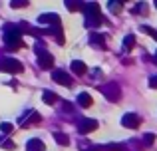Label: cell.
I'll use <instances>...</instances> for the list:
<instances>
[{
    "label": "cell",
    "mask_w": 157,
    "mask_h": 151,
    "mask_svg": "<svg viewBox=\"0 0 157 151\" xmlns=\"http://www.w3.org/2000/svg\"><path fill=\"white\" fill-rule=\"evenodd\" d=\"M66 8L70 12H82L84 10V2L82 0H66Z\"/></svg>",
    "instance_id": "8fae6325"
},
{
    "label": "cell",
    "mask_w": 157,
    "mask_h": 151,
    "mask_svg": "<svg viewBox=\"0 0 157 151\" xmlns=\"http://www.w3.org/2000/svg\"><path fill=\"white\" fill-rule=\"evenodd\" d=\"M101 93L107 97L109 101H119V97H121V89H119L117 84H107L101 88Z\"/></svg>",
    "instance_id": "277c9868"
},
{
    "label": "cell",
    "mask_w": 157,
    "mask_h": 151,
    "mask_svg": "<svg viewBox=\"0 0 157 151\" xmlns=\"http://www.w3.org/2000/svg\"><path fill=\"white\" fill-rule=\"evenodd\" d=\"M38 22L40 24H48V26H58V24H62V20H60V16H58V14L48 12V14H40L38 16Z\"/></svg>",
    "instance_id": "ba28073f"
},
{
    "label": "cell",
    "mask_w": 157,
    "mask_h": 151,
    "mask_svg": "<svg viewBox=\"0 0 157 151\" xmlns=\"http://www.w3.org/2000/svg\"><path fill=\"white\" fill-rule=\"evenodd\" d=\"M42 100H44V104H48V105H54V104L58 101V96H56L54 92H48V89H46V92L42 93Z\"/></svg>",
    "instance_id": "4fadbf2b"
},
{
    "label": "cell",
    "mask_w": 157,
    "mask_h": 151,
    "mask_svg": "<svg viewBox=\"0 0 157 151\" xmlns=\"http://www.w3.org/2000/svg\"><path fill=\"white\" fill-rule=\"evenodd\" d=\"M4 44L10 50H16V48L22 46V34H20L18 26H6L4 28Z\"/></svg>",
    "instance_id": "7a4b0ae2"
},
{
    "label": "cell",
    "mask_w": 157,
    "mask_h": 151,
    "mask_svg": "<svg viewBox=\"0 0 157 151\" xmlns=\"http://www.w3.org/2000/svg\"><path fill=\"white\" fill-rule=\"evenodd\" d=\"M78 104H80L82 108H90V105L94 104V100H92V96H90L88 92H82L80 96H78Z\"/></svg>",
    "instance_id": "7c38bea8"
},
{
    "label": "cell",
    "mask_w": 157,
    "mask_h": 151,
    "mask_svg": "<svg viewBox=\"0 0 157 151\" xmlns=\"http://www.w3.org/2000/svg\"><path fill=\"white\" fill-rule=\"evenodd\" d=\"M62 104H64V109H68V111H70V109H72V105H70L68 101H62Z\"/></svg>",
    "instance_id": "4316f807"
},
{
    "label": "cell",
    "mask_w": 157,
    "mask_h": 151,
    "mask_svg": "<svg viewBox=\"0 0 157 151\" xmlns=\"http://www.w3.org/2000/svg\"><path fill=\"white\" fill-rule=\"evenodd\" d=\"M145 2H141V4H137V6L133 8V14H139V12H143V14H145Z\"/></svg>",
    "instance_id": "603a6c76"
},
{
    "label": "cell",
    "mask_w": 157,
    "mask_h": 151,
    "mask_svg": "<svg viewBox=\"0 0 157 151\" xmlns=\"http://www.w3.org/2000/svg\"><path fill=\"white\" fill-rule=\"evenodd\" d=\"M38 54H40L38 56V66L44 68V70H50V68L54 66V56L48 54V52H42V50H40Z\"/></svg>",
    "instance_id": "52a82bcc"
},
{
    "label": "cell",
    "mask_w": 157,
    "mask_h": 151,
    "mask_svg": "<svg viewBox=\"0 0 157 151\" xmlns=\"http://www.w3.org/2000/svg\"><path fill=\"white\" fill-rule=\"evenodd\" d=\"M0 131L2 133H12L14 131V125L8 123V121H4V123H0Z\"/></svg>",
    "instance_id": "ac0fdd59"
},
{
    "label": "cell",
    "mask_w": 157,
    "mask_h": 151,
    "mask_svg": "<svg viewBox=\"0 0 157 151\" xmlns=\"http://www.w3.org/2000/svg\"><path fill=\"white\" fill-rule=\"evenodd\" d=\"M153 4H155V8H157V0H155V2H153Z\"/></svg>",
    "instance_id": "f1b7e54d"
},
{
    "label": "cell",
    "mask_w": 157,
    "mask_h": 151,
    "mask_svg": "<svg viewBox=\"0 0 157 151\" xmlns=\"http://www.w3.org/2000/svg\"><path fill=\"white\" fill-rule=\"evenodd\" d=\"M119 6H121V0H111V2H109V10L113 12V14L119 12Z\"/></svg>",
    "instance_id": "ffe728a7"
},
{
    "label": "cell",
    "mask_w": 157,
    "mask_h": 151,
    "mask_svg": "<svg viewBox=\"0 0 157 151\" xmlns=\"http://www.w3.org/2000/svg\"><path fill=\"white\" fill-rule=\"evenodd\" d=\"M153 141H155V135H153V133H145V137H143V143H145V145H151Z\"/></svg>",
    "instance_id": "7402d4cb"
},
{
    "label": "cell",
    "mask_w": 157,
    "mask_h": 151,
    "mask_svg": "<svg viewBox=\"0 0 157 151\" xmlns=\"http://www.w3.org/2000/svg\"><path fill=\"white\" fill-rule=\"evenodd\" d=\"M139 123H141V119H139L137 113H125V115L121 117V125L127 129H135L139 127Z\"/></svg>",
    "instance_id": "8992f818"
},
{
    "label": "cell",
    "mask_w": 157,
    "mask_h": 151,
    "mask_svg": "<svg viewBox=\"0 0 157 151\" xmlns=\"http://www.w3.org/2000/svg\"><path fill=\"white\" fill-rule=\"evenodd\" d=\"M78 129H80V133H90V131H94V129H98V121H96V119H90V117H86V119L80 121Z\"/></svg>",
    "instance_id": "9c48e42d"
},
{
    "label": "cell",
    "mask_w": 157,
    "mask_h": 151,
    "mask_svg": "<svg viewBox=\"0 0 157 151\" xmlns=\"http://www.w3.org/2000/svg\"><path fill=\"white\" fill-rule=\"evenodd\" d=\"M84 12H86V26L88 28H98L104 18L100 14V4L98 2H90V4H84Z\"/></svg>",
    "instance_id": "6da1fadb"
},
{
    "label": "cell",
    "mask_w": 157,
    "mask_h": 151,
    "mask_svg": "<svg viewBox=\"0 0 157 151\" xmlns=\"http://www.w3.org/2000/svg\"><path fill=\"white\" fill-rule=\"evenodd\" d=\"M10 6L12 8H26L28 0H10Z\"/></svg>",
    "instance_id": "d6986e66"
},
{
    "label": "cell",
    "mask_w": 157,
    "mask_h": 151,
    "mask_svg": "<svg viewBox=\"0 0 157 151\" xmlns=\"http://www.w3.org/2000/svg\"><path fill=\"white\" fill-rule=\"evenodd\" d=\"M54 139H56V143H60V145H68L70 143L68 135H66V133H60V131L54 133Z\"/></svg>",
    "instance_id": "2e32d148"
},
{
    "label": "cell",
    "mask_w": 157,
    "mask_h": 151,
    "mask_svg": "<svg viewBox=\"0 0 157 151\" xmlns=\"http://www.w3.org/2000/svg\"><path fill=\"white\" fill-rule=\"evenodd\" d=\"M104 40H105V36H104V34H92L90 42H92L94 46H98V48H104Z\"/></svg>",
    "instance_id": "9a60e30c"
},
{
    "label": "cell",
    "mask_w": 157,
    "mask_h": 151,
    "mask_svg": "<svg viewBox=\"0 0 157 151\" xmlns=\"http://www.w3.org/2000/svg\"><path fill=\"white\" fill-rule=\"evenodd\" d=\"M2 147H6V149H14L16 145H14V141H10V139H4V141H2Z\"/></svg>",
    "instance_id": "d4e9b609"
},
{
    "label": "cell",
    "mask_w": 157,
    "mask_h": 151,
    "mask_svg": "<svg viewBox=\"0 0 157 151\" xmlns=\"http://www.w3.org/2000/svg\"><path fill=\"white\" fill-rule=\"evenodd\" d=\"M24 66L14 58H2L0 60V72H8V74H20Z\"/></svg>",
    "instance_id": "3957f363"
},
{
    "label": "cell",
    "mask_w": 157,
    "mask_h": 151,
    "mask_svg": "<svg viewBox=\"0 0 157 151\" xmlns=\"http://www.w3.org/2000/svg\"><path fill=\"white\" fill-rule=\"evenodd\" d=\"M70 68H72V72H76V76H84L86 72H88V66H86L82 60H74V62L70 64Z\"/></svg>",
    "instance_id": "30bf717a"
},
{
    "label": "cell",
    "mask_w": 157,
    "mask_h": 151,
    "mask_svg": "<svg viewBox=\"0 0 157 151\" xmlns=\"http://www.w3.org/2000/svg\"><path fill=\"white\" fill-rule=\"evenodd\" d=\"M84 151H98V149H84Z\"/></svg>",
    "instance_id": "83f0119b"
},
{
    "label": "cell",
    "mask_w": 157,
    "mask_h": 151,
    "mask_svg": "<svg viewBox=\"0 0 157 151\" xmlns=\"http://www.w3.org/2000/svg\"><path fill=\"white\" fill-rule=\"evenodd\" d=\"M155 62H157V54H155Z\"/></svg>",
    "instance_id": "f546056e"
},
{
    "label": "cell",
    "mask_w": 157,
    "mask_h": 151,
    "mask_svg": "<svg viewBox=\"0 0 157 151\" xmlns=\"http://www.w3.org/2000/svg\"><path fill=\"white\" fill-rule=\"evenodd\" d=\"M135 46V38L133 36H125V38H123V48H125V50H131V48Z\"/></svg>",
    "instance_id": "e0dca14e"
},
{
    "label": "cell",
    "mask_w": 157,
    "mask_h": 151,
    "mask_svg": "<svg viewBox=\"0 0 157 151\" xmlns=\"http://www.w3.org/2000/svg\"><path fill=\"white\" fill-rule=\"evenodd\" d=\"M28 151H44V143L40 139H30L28 141Z\"/></svg>",
    "instance_id": "5bb4252c"
},
{
    "label": "cell",
    "mask_w": 157,
    "mask_h": 151,
    "mask_svg": "<svg viewBox=\"0 0 157 151\" xmlns=\"http://www.w3.org/2000/svg\"><path fill=\"white\" fill-rule=\"evenodd\" d=\"M149 85H151V88H155V89H157V76H153V77L149 80Z\"/></svg>",
    "instance_id": "484cf974"
},
{
    "label": "cell",
    "mask_w": 157,
    "mask_h": 151,
    "mask_svg": "<svg viewBox=\"0 0 157 151\" xmlns=\"http://www.w3.org/2000/svg\"><path fill=\"white\" fill-rule=\"evenodd\" d=\"M52 80L56 81V84H62V85H66V88H70V85L74 84L72 76H70L68 72H64V70H54V72H52Z\"/></svg>",
    "instance_id": "5b68a950"
},
{
    "label": "cell",
    "mask_w": 157,
    "mask_h": 151,
    "mask_svg": "<svg viewBox=\"0 0 157 151\" xmlns=\"http://www.w3.org/2000/svg\"><path fill=\"white\" fill-rule=\"evenodd\" d=\"M141 30H143V32H145V34H149V36H151V38H153V40H155V42H157V32L153 30V28H149V26H143V28H141Z\"/></svg>",
    "instance_id": "44dd1931"
},
{
    "label": "cell",
    "mask_w": 157,
    "mask_h": 151,
    "mask_svg": "<svg viewBox=\"0 0 157 151\" xmlns=\"http://www.w3.org/2000/svg\"><path fill=\"white\" fill-rule=\"evenodd\" d=\"M107 151H123V145H117V143H111V145H107Z\"/></svg>",
    "instance_id": "cb8c5ba5"
}]
</instances>
